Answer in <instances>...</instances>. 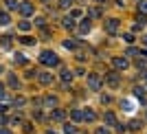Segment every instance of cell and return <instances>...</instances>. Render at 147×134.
Instances as JSON below:
<instances>
[{"instance_id":"6","label":"cell","mask_w":147,"mask_h":134,"mask_svg":"<svg viewBox=\"0 0 147 134\" xmlns=\"http://www.w3.org/2000/svg\"><path fill=\"white\" fill-rule=\"evenodd\" d=\"M112 64H114L119 70H125V68H127V60H125V55H123V57H114V60H112Z\"/></svg>"},{"instance_id":"38","label":"cell","mask_w":147,"mask_h":134,"mask_svg":"<svg viewBox=\"0 0 147 134\" xmlns=\"http://www.w3.org/2000/svg\"><path fill=\"white\" fill-rule=\"evenodd\" d=\"M0 134H11V132H9V130H0Z\"/></svg>"},{"instance_id":"7","label":"cell","mask_w":147,"mask_h":134,"mask_svg":"<svg viewBox=\"0 0 147 134\" xmlns=\"http://www.w3.org/2000/svg\"><path fill=\"white\" fill-rule=\"evenodd\" d=\"M37 79L42 81L44 86H49L51 81H53V75H51V73H40V75H37Z\"/></svg>"},{"instance_id":"41","label":"cell","mask_w":147,"mask_h":134,"mask_svg":"<svg viewBox=\"0 0 147 134\" xmlns=\"http://www.w3.org/2000/svg\"><path fill=\"white\" fill-rule=\"evenodd\" d=\"M97 2H105V0H97Z\"/></svg>"},{"instance_id":"34","label":"cell","mask_w":147,"mask_h":134,"mask_svg":"<svg viewBox=\"0 0 147 134\" xmlns=\"http://www.w3.org/2000/svg\"><path fill=\"white\" fill-rule=\"evenodd\" d=\"M136 53H138V51H136V49H127V53H125V57H127V55H136Z\"/></svg>"},{"instance_id":"28","label":"cell","mask_w":147,"mask_h":134,"mask_svg":"<svg viewBox=\"0 0 147 134\" xmlns=\"http://www.w3.org/2000/svg\"><path fill=\"white\" fill-rule=\"evenodd\" d=\"M9 86H13V88H18V79H16V77H9Z\"/></svg>"},{"instance_id":"22","label":"cell","mask_w":147,"mask_h":134,"mask_svg":"<svg viewBox=\"0 0 147 134\" xmlns=\"http://www.w3.org/2000/svg\"><path fill=\"white\" fill-rule=\"evenodd\" d=\"M13 60H16V64H26V57H24V55H16V57H13Z\"/></svg>"},{"instance_id":"25","label":"cell","mask_w":147,"mask_h":134,"mask_svg":"<svg viewBox=\"0 0 147 134\" xmlns=\"http://www.w3.org/2000/svg\"><path fill=\"white\" fill-rule=\"evenodd\" d=\"M138 11H143V13L147 16V2H145V0H143L141 5H138Z\"/></svg>"},{"instance_id":"2","label":"cell","mask_w":147,"mask_h":134,"mask_svg":"<svg viewBox=\"0 0 147 134\" xmlns=\"http://www.w3.org/2000/svg\"><path fill=\"white\" fill-rule=\"evenodd\" d=\"M101 84H103V81H101V77H99V75H88V88H90V90H101Z\"/></svg>"},{"instance_id":"36","label":"cell","mask_w":147,"mask_h":134,"mask_svg":"<svg viewBox=\"0 0 147 134\" xmlns=\"http://www.w3.org/2000/svg\"><path fill=\"white\" fill-rule=\"evenodd\" d=\"M141 42H143V46H147V35H143V37H141Z\"/></svg>"},{"instance_id":"39","label":"cell","mask_w":147,"mask_h":134,"mask_svg":"<svg viewBox=\"0 0 147 134\" xmlns=\"http://www.w3.org/2000/svg\"><path fill=\"white\" fill-rule=\"evenodd\" d=\"M5 110H7V108H5V106H0V114H2V112H5Z\"/></svg>"},{"instance_id":"42","label":"cell","mask_w":147,"mask_h":134,"mask_svg":"<svg viewBox=\"0 0 147 134\" xmlns=\"http://www.w3.org/2000/svg\"><path fill=\"white\" fill-rule=\"evenodd\" d=\"M44 2H46V0H44Z\"/></svg>"},{"instance_id":"24","label":"cell","mask_w":147,"mask_h":134,"mask_svg":"<svg viewBox=\"0 0 147 134\" xmlns=\"http://www.w3.org/2000/svg\"><path fill=\"white\" fill-rule=\"evenodd\" d=\"M129 130H141V121H132L129 123Z\"/></svg>"},{"instance_id":"18","label":"cell","mask_w":147,"mask_h":134,"mask_svg":"<svg viewBox=\"0 0 147 134\" xmlns=\"http://www.w3.org/2000/svg\"><path fill=\"white\" fill-rule=\"evenodd\" d=\"M64 132H66V134H75V132H77V128H75L73 123H66V125H64Z\"/></svg>"},{"instance_id":"9","label":"cell","mask_w":147,"mask_h":134,"mask_svg":"<svg viewBox=\"0 0 147 134\" xmlns=\"http://www.w3.org/2000/svg\"><path fill=\"white\" fill-rule=\"evenodd\" d=\"M105 125H112V128L117 125V116L112 114V112H105Z\"/></svg>"},{"instance_id":"37","label":"cell","mask_w":147,"mask_h":134,"mask_svg":"<svg viewBox=\"0 0 147 134\" xmlns=\"http://www.w3.org/2000/svg\"><path fill=\"white\" fill-rule=\"evenodd\" d=\"M2 123H7V119H5V116H0V125H2Z\"/></svg>"},{"instance_id":"17","label":"cell","mask_w":147,"mask_h":134,"mask_svg":"<svg viewBox=\"0 0 147 134\" xmlns=\"http://www.w3.org/2000/svg\"><path fill=\"white\" fill-rule=\"evenodd\" d=\"M134 97L143 101V97H145V88H134Z\"/></svg>"},{"instance_id":"30","label":"cell","mask_w":147,"mask_h":134,"mask_svg":"<svg viewBox=\"0 0 147 134\" xmlns=\"http://www.w3.org/2000/svg\"><path fill=\"white\" fill-rule=\"evenodd\" d=\"M0 99H7V92H5V86L0 84Z\"/></svg>"},{"instance_id":"33","label":"cell","mask_w":147,"mask_h":134,"mask_svg":"<svg viewBox=\"0 0 147 134\" xmlns=\"http://www.w3.org/2000/svg\"><path fill=\"white\" fill-rule=\"evenodd\" d=\"M97 134H110V132H108V128H97Z\"/></svg>"},{"instance_id":"26","label":"cell","mask_w":147,"mask_h":134,"mask_svg":"<svg viewBox=\"0 0 147 134\" xmlns=\"http://www.w3.org/2000/svg\"><path fill=\"white\" fill-rule=\"evenodd\" d=\"M123 40H125L127 44H132V42H134V35H132V33H125V37H123Z\"/></svg>"},{"instance_id":"32","label":"cell","mask_w":147,"mask_h":134,"mask_svg":"<svg viewBox=\"0 0 147 134\" xmlns=\"http://www.w3.org/2000/svg\"><path fill=\"white\" fill-rule=\"evenodd\" d=\"M46 106H55V97H46Z\"/></svg>"},{"instance_id":"11","label":"cell","mask_w":147,"mask_h":134,"mask_svg":"<svg viewBox=\"0 0 147 134\" xmlns=\"http://www.w3.org/2000/svg\"><path fill=\"white\" fill-rule=\"evenodd\" d=\"M61 22H64V26H66V29H75V18H73V16H68V18H64Z\"/></svg>"},{"instance_id":"21","label":"cell","mask_w":147,"mask_h":134,"mask_svg":"<svg viewBox=\"0 0 147 134\" xmlns=\"http://www.w3.org/2000/svg\"><path fill=\"white\" fill-rule=\"evenodd\" d=\"M5 5H7V9H18V2H16V0H5Z\"/></svg>"},{"instance_id":"13","label":"cell","mask_w":147,"mask_h":134,"mask_svg":"<svg viewBox=\"0 0 147 134\" xmlns=\"http://www.w3.org/2000/svg\"><path fill=\"white\" fill-rule=\"evenodd\" d=\"M70 116H73L75 121H81L84 119V110H70Z\"/></svg>"},{"instance_id":"40","label":"cell","mask_w":147,"mask_h":134,"mask_svg":"<svg viewBox=\"0 0 147 134\" xmlns=\"http://www.w3.org/2000/svg\"><path fill=\"white\" fill-rule=\"evenodd\" d=\"M2 73H5V68H2V66H0V75H2Z\"/></svg>"},{"instance_id":"3","label":"cell","mask_w":147,"mask_h":134,"mask_svg":"<svg viewBox=\"0 0 147 134\" xmlns=\"http://www.w3.org/2000/svg\"><path fill=\"white\" fill-rule=\"evenodd\" d=\"M33 11H35V7H33V2H29V0H24V2H20V13H22V16H31Z\"/></svg>"},{"instance_id":"10","label":"cell","mask_w":147,"mask_h":134,"mask_svg":"<svg viewBox=\"0 0 147 134\" xmlns=\"http://www.w3.org/2000/svg\"><path fill=\"white\" fill-rule=\"evenodd\" d=\"M94 119H97V114H94V112H92L90 108H86V110H84V121H94Z\"/></svg>"},{"instance_id":"8","label":"cell","mask_w":147,"mask_h":134,"mask_svg":"<svg viewBox=\"0 0 147 134\" xmlns=\"http://www.w3.org/2000/svg\"><path fill=\"white\" fill-rule=\"evenodd\" d=\"M0 46H2L5 51H9V49H11V37H9V35H2V37H0Z\"/></svg>"},{"instance_id":"19","label":"cell","mask_w":147,"mask_h":134,"mask_svg":"<svg viewBox=\"0 0 147 134\" xmlns=\"http://www.w3.org/2000/svg\"><path fill=\"white\" fill-rule=\"evenodd\" d=\"M123 108L127 110V112H132V110H134V101H129V99H125V101H123Z\"/></svg>"},{"instance_id":"29","label":"cell","mask_w":147,"mask_h":134,"mask_svg":"<svg viewBox=\"0 0 147 134\" xmlns=\"http://www.w3.org/2000/svg\"><path fill=\"white\" fill-rule=\"evenodd\" d=\"M35 24L37 26H44V24H46V20H44V18H35Z\"/></svg>"},{"instance_id":"4","label":"cell","mask_w":147,"mask_h":134,"mask_svg":"<svg viewBox=\"0 0 147 134\" xmlns=\"http://www.w3.org/2000/svg\"><path fill=\"white\" fill-rule=\"evenodd\" d=\"M105 81H108V86H112V88H119L121 77H119L117 73H108V75H105Z\"/></svg>"},{"instance_id":"14","label":"cell","mask_w":147,"mask_h":134,"mask_svg":"<svg viewBox=\"0 0 147 134\" xmlns=\"http://www.w3.org/2000/svg\"><path fill=\"white\" fill-rule=\"evenodd\" d=\"M9 22H11L9 13H7V11H0V24H9Z\"/></svg>"},{"instance_id":"27","label":"cell","mask_w":147,"mask_h":134,"mask_svg":"<svg viewBox=\"0 0 147 134\" xmlns=\"http://www.w3.org/2000/svg\"><path fill=\"white\" fill-rule=\"evenodd\" d=\"M73 5V0H59V7H70Z\"/></svg>"},{"instance_id":"31","label":"cell","mask_w":147,"mask_h":134,"mask_svg":"<svg viewBox=\"0 0 147 134\" xmlns=\"http://www.w3.org/2000/svg\"><path fill=\"white\" fill-rule=\"evenodd\" d=\"M20 42H22V44H33V37H22Z\"/></svg>"},{"instance_id":"15","label":"cell","mask_w":147,"mask_h":134,"mask_svg":"<svg viewBox=\"0 0 147 134\" xmlns=\"http://www.w3.org/2000/svg\"><path fill=\"white\" fill-rule=\"evenodd\" d=\"M53 119H55V121H61V119H64V116H66V112H64V110H55V112H53Z\"/></svg>"},{"instance_id":"35","label":"cell","mask_w":147,"mask_h":134,"mask_svg":"<svg viewBox=\"0 0 147 134\" xmlns=\"http://www.w3.org/2000/svg\"><path fill=\"white\" fill-rule=\"evenodd\" d=\"M141 77H143V79H147V68H143V70H141Z\"/></svg>"},{"instance_id":"16","label":"cell","mask_w":147,"mask_h":134,"mask_svg":"<svg viewBox=\"0 0 147 134\" xmlns=\"http://www.w3.org/2000/svg\"><path fill=\"white\" fill-rule=\"evenodd\" d=\"M61 79H64V84H68V81L73 79V73L70 70H61Z\"/></svg>"},{"instance_id":"20","label":"cell","mask_w":147,"mask_h":134,"mask_svg":"<svg viewBox=\"0 0 147 134\" xmlns=\"http://www.w3.org/2000/svg\"><path fill=\"white\" fill-rule=\"evenodd\" d=\"M18 26H20V31H31V22H26V20H22Z\"/></svg>"},{"instance_id":"1","label":"cell","mask_w":147,"mask_h":134,"mask_svg":"<svg viewBox=\"0 0 147 134\" xmlns=\"http://www.w3.org/2000/svg\"><path fill=\"white\" fill-rule=\"evenodd\" d=\"M40 62H42L44 66H57V64H59V60H57V55L53 53V51H42Z\"/></svg>"},{"instance_id":"5","label":"cell","mask_w":147,"mask_h":134,"mask_svg":"<svg viewBox=\"0 0 147 134\" xmlns=\"http://www.w3.org/2000/svg\"><path fill=\"white\" fill-rule=\"evenodd\" d=\"M105 31H108V33H117V31H119V20L117 18L105 20Z\"/></svg>"},{"instance_id":"23","label":"cell","mask_w":147,"mask_h":134,"mask_svg":"<svg viewBox=\"0 0 147 134\" xmlns=\"http://www.w3.org/2000/svg\"><path fill=\"white\" fill-rule=\"evenodd\" d=\"M64 44H66V49H77V42H73V40H66Z\"/></svg>"},{"instance_id":"12","label":"cell","mask_w":147,"mask_h":134,"mask_svg":"<svg viewBox=\"0 0 147 134\" xmlns=\"http://www.w3.org/2000/svg\"><path fill=\"white\" fill-rule=\"evenodd\" d=\"M90 18H88V20H84V22H81V24H79V31H81V33H88V31H90Z\"/></svg>"}]
</instances>
